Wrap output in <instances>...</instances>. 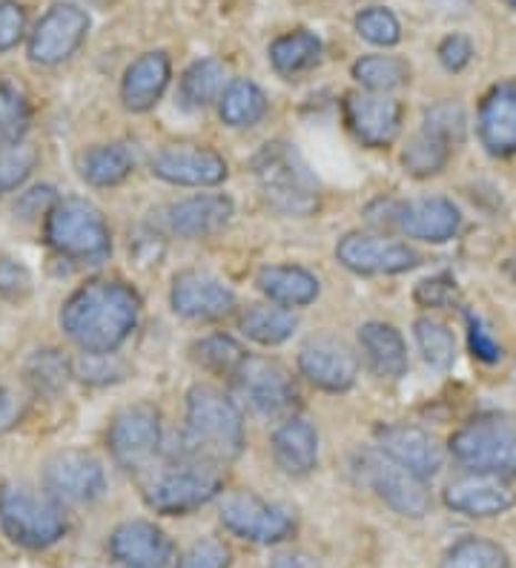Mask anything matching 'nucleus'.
I'll return each instance as SVG.
<instances>
[{"mask_svg":"<svg viewBox=\"0 0 516 568\" xmlns=\"http://www.w3.org/2000/svg\"><path fill=\"white\" fill-rule=\"evenodd\" d=\"M358 345L365 351L367 365L373 374L385 379H399L407 371V347L402 333L385 322H367L358 331Z\"/></svg>","mask_w":516,"mask_h":568,"instance_id":"obj_27","label":"nucleus"},{"mask_svg":"<svg viewBox=\"0 0 516 568\" xmlns=\"http://www.w3.org/2000/svg\"><path fill=\"white\" fill-rule=\"evenodd\" d=\"M221 488H224V479H221L213 465L195 463L155 479L146 488L144 499L155 514L179 517V514H190L195 508L206 506L210 499L219 497Z\"/></svg>","mask_w":516,"mask_h":568,"instance_id":"obj_7","label":"nucleus"},{"mask_svg":"<svg viewBox=\"0 0 516 568\" xmlns=\"http://www.w3.org/2000/svg\"><path fill=\"white\" fill-rule=\"evenodd\" d=\"M474 58V43L465 36H447L439 43V61L447 72H462Z\"/></svg>","mask_w":516,"mask_h":568,"instance_id":"obj_47","label":"nucleus"},{"mask_svg":"<svg viewBox=\"0 0 516 568\" xmlns=\"http://www.w3.org/2000/svg\"><path fill=\"white\" fill-rule=\"evenodd\" d=\"M264 202L282 215H310L318 207L316 184L287 144H267L253 161Z\"/></svg>","mask_w":516,"mask_h":568,"instance_id":"obj_4","label":"nucleus"},{"mask_svg":"<svg viewBox=\"0 0 516 568\" xmlns=\"http://www.w3.org/2000/svg\"><path fill=\"white\" fill-rule=\"evenodd\" d=\"M356 29L358 36L365 38V41L376 43V47H393V43H399L402 38V27L396 21V14L391 9L373 7L365 9V12L356 18Z\"/></svg>","mask_w":516,"mask_h":568,"instance_id":"obj_40","label":"nucleus"},{"mask_svg":"<svg viewBox=\"0 0 516 568\" xmlns=\"http://www.w3.org/2000/svg\"><path fill=\"white\" fill-rule=\"evenodd\" d=\"M161 448V416L152 405L124 408L110 425V450L118 465L135 471Z\"/></svg>","mask_w":516,"mask_h":568,"instance_id":"obj_11","label":"nucleus"},{"mask_svg":"<svg viewBox=\"0 0 516 568\" xmlns=\"http://www.w3.org/2000/svg\"><path fill=\"white\" fill-rule=\"evenodd\" d=\"M451 454L474 474L516 477V419L505 414H485L471 419L451 437Z\"/></svg>","mask_w":516,"mask_h":568,"instance_id":"obj_3","label":"nucleus"},{"mask_svg":"<svg viewBox=\"0 0 516 568\" xmlns=\"http://www.w3.org/2000/svg\"><path fill=\"white\" fill-rule=\"evenodd\" d=\"M479 139L490 155H516V81L496 83L482 98Z\"/></svg>","mask_w":516,"mask_h":568,"instance_id":"obj_24","label":"nucleus"},{"mask_svg":"<svg viewBox=\"0 0 516 568\" xmlns=\"http://www.w3.org/2000/svg\"><path fill=\"white\" fill-rule=\"evenodd\" d=\"M233 219V202L227 195H193L184 202H175L161 210V227L172 236L181 239H199L210 236L215 230Z\"/></svg>","mask_w":516,"mask_h":568,"instance_id":"obj_22","label":"nucleus"},{"mask_svg":"<svg viewBox=\"0 0 516 568\" xmlns=\"http://www.w3.org/2000/svg\"><path fill=\"white\" fill-rule=\"evenodd\" d=\"M445 506L465 517H499L516 506V494L514 488L505 486L503 477L474 474L445 488Z\"/></svg>","mask_w":516,"mask_h":568,"instance_id":"obj_23","label":"nucleus"},{"mask_svg":"<svg viewBox=\"0 0 516 568\" xmlns=\"http://www.w3.org/2000/svg\"><path fill=\"white\" fill-rule=\"evenodd\" d=\"M179 568H230V551L219 540H201L190 546Z\"/></svg>","mask_w":516,"mask_h":568,"instance_id":"obj_43","label":"nucleus"},{"mask_svg":"<svg viewBox=\"0 0 516 568\" xmlns=\"http://www.w3.org/2000/svg\"><path fill=\"white\" fill-rule=\"evenodd\" d=\"M344 121L365 146H387L402 132V104L378 92H351L344 98Z\"/></svg>","mask_w":516,"mask_h":568,"instance_id":"obj_14","label":"nucleus"},{"mask_svg":"<svg viewBox=\"0 0 516 568\" xmlns=\"http://www.w3.org/2000/svg\"><path fill=\"white\" fill-rule=\"evenodd\" d=\"M275 465L287 477H307L318 463L316 428L304 419H287L273 434Z\"/></svg>","mask_w":516,"mask_h":568,"instance_id":"obj_25","label":"nucleus"},{"mask_svg":"<svg viewBox=\"0 0 516 568\" xmlns=\"http://www.w3.org/2000/svg\"><path fill=\"white\" fill-rule=\"evenodd\" d=\"M224 63L219 58H204V61H195L190 70L181 78V104L186 110H201L210 101H215L224 87Z\"/></svg>","mask_w":516,"mask_h":568,"instance_id":"obj_30","label":"nucleus"},{"mask_svg":"<svg viewBox=\"0 0 516 568\" xmlns=\"http://www.w3.org/2000/svg\"><path fill=\"white\" fill-rule=\"evenodd\" d=\"M221 119L230 126H253L267 115V98L253 81H233L221 92Z\"/></svg>","mask_w":516,"mask_h":568,"instance_id":"obj_29","label":"nucleus"},{"mask_svg":"<svg viewBox=\"0 0 516 568\" xmlns=\"http://www.w3.org/2000/svg\"><path fill=\"white\" fill-rule=\"evenodd\" d=\"M87 29H90V18H87L83 9L72 7V3H58L34 27L32 41H29V55H32L34 63H43V67L67 61L83 43Z\"/></svg>","mask_w":516,"mask_h":568,"instance_id":"obj_13","label":"nucleus"},{"mask_svg":"<svg viewBox=\"0 0 516 568\" xmlns=\"http://www.w3.org/2000/svg\"><path fill=\"white\" fill-rule=\"evenodd\" d=\"M416 331V342H419V351L425 356L427 365L439 367V371H447V367L456 362V342L454 333L447 331L445 325L431 320H419L413 325Z\"/></svg>","mask_w":516,"mask_h":568,"instance_id":"obj_38","label":"nucleus"},{"mask_svg":"<svg viewBox=\"0 0 516 568\" xmlns=\"http://www.w3.org/2000/svg\"><path fill=\"white\" fill-rule=\"evenodd\" d=\"M34 161H38L34 146L21 141H0V195L21 187L34 170Z\"/></svg>","mask_w":516,"mask_h":568,"instance_id":"obj_39","label":"nucleus"},{"mask_svg":"<svg viewBox=\"0 0 516 568\" xmlns=\"http://www.w3.org/2000/svg\"><path fill=\"white\" fill-rule=\"evenodd\" d=\"M110 555L127 568H170L175 546L159 526L132 520L112 531Z\"/></svg>","mask_w":516,"mask_h":568,"instance_id":"obj_19","label":"nucleus"},{"mask_svg":"<svg viewBox=\"0 0 516 568\" xmlns=\"http://www.w3.org/2000/svg\"><path fill=\"white\" fill-rule=\"evenodd\" d=\"M362 474H365L367 486L376 491V497L385 499L387 506L402 517H425L434 506L425 479L407 471L405 465H399L382 450L362 457Z\"/></svg>","mask_w":516,"mask_h":568,"instance_id":"obj_8","label":"nucleus"},{"mask_svg":"<svg viewBox=\"0 0 516 568\" xmlns=\"http://www.w3.org/2000/svg\"><path fill=\"white\" fill-rule=\"evenodd\" d=\"M299 371L310 385L331 394H342L356 385L358 359L338 339H310L299 354Z\"/></svg>","mask_w":516,"mask_h":568,"instance_id":"obj_16","label":"nucleus"},{"mask_svg":"<svg viewBox=\"0 0 516 568\" xmlns=\"http://www.w3.org/2000/svg\"><path fill=\"white\" fill-rule=\"evenodd\" d=\"M29 276L21 264L12 262V258H0V293H21L27 291Z\"/></svg>","mask_w":516,"mask_h":568,"instance_id":"obj_48","label":"nucleus"},{"mask_svg":"<svg viewBox=\"0 0 516 568\" xmlns=\"http://www.w3.org/2000/svg\"><path fill=\"white\" fill-rule=\"evenodd\" d=\"M152 173L181 187H215L227 179V161L206 146H166L152 159Z\"/></svg>","mask_w":516,"mask_h":568,"instance_id":"obj_18","label":"nucleus"},{"mask_svg":"<svg viewBox=\"0 0 516 568\" xmlns=\"http://www.w3.org/2000/svg\"><path fill=\"white\" fill-rule=\"evenodd\" d=\"M34 365H38V376H34V379L41 382V385H52V388H58V385L63 382V365L58 356L41 354L38 359H34Z\"/></svg>","mask_w":516,"mask_h":568,"instance_id":"obj_49","label":"nucleus"},{"mask_svg":"<svg viewBox=\"0 0 516 568\" xmlns=\"http://www.w3.org/2000/svg\"><path fill=\"white\" fill-rule=\"evenodd\" d=\"M47 488L55 499L63 503H90L101 497L103 491V468L95 457L81 454V450H67L58 454L47 465Z\"/></svg>","mask_w":516,"mask_h":568,"instance_id":"obj_20","label":"nucleus"},{"mask_svg":"<svg viewBox=\"0 0 516 568\" xmlns=\"http://www.w3.org/2000/svg\"><path fill=\"white\" fill-rule=\"evenodd\" d=\"M83 179L95 184V187H112V184H121L127 175L132 173V155L127 146H95L90 153L83 155L81 161Z\"/></svg>","mask_w":516,"mask_h":568,"instance_id":"obj_33","label":"nucleus"},{"mask_svg":"<svg viewBox=\"0 0 516 568\" xmlns=\"http://www.w3.org/2000/svg\"><path fill=\"white\" fill-rule=\"evenodd\" d=\"M241 331H244L247 339L259 342V345H282L296 331V316L284 311V307L255 305L241 316Z\"/></svg>","mask_w":516,"mask_h":568,"instance_id":"obj_31","label":"nucleus"},{"mask_svg":"<svg viewBox=\"0 0 516 568\" xmlns=\"http://www.w3.org/2000/svg\"><path fill=\"white\" fill-rule=\"evenodd\" d=\"M465 322H468V342H471V354L476 356L479 362H494L503 359V347L496 345V339L490 336V331L479 322V316L474 313H465Z\"/></svg>","mask_w":516,"mask_h":568,"instance_id":"obj_44","label":"nucleus"},{"mask_svg":"<svg viewBox=\"0 0 516 568\" xmlns=\"http://www.w3.org/2000/svg\"><path fill=\"white\" fill-rule=\"evenodd\" d=\"M447 159H451V144L427 130H422L419 135H413V139L407 141L405 153H402V164H405L407 173L416 175V179H427V175L442 173Z\"/></svg>","mask_w":516,"mask_h":568,"instance_id":"obj_34","label":"nucleus"},{"mask_svg":"<svg viewBox=\"0 0 516 568\" xmlns=\"http://www.w3.org/2000/svg\"><path fill=\"white\" fill-rule=\"evenodd\" d=\"M221 526L255 546H275L287 540L296 523L284 508L264 503L255 494H230L221 503Z\"/></svg>","mask_w":516,"mask_h":568,"instance_id":"obj_9","label":"nucleus"},{"mask_svg":"<svg viewBox=\"0 0 516 568\" xmlns=\"http://www.w3.org/2000/svg\"><path fill=\"white\" fill-rule=\"evenodd\" d=\"M14 419H18V403H14L9 390H0V430L9 428Z\"/></svg>","mask_w":516,"mask_h":568,"instance_id":"obj_50","label":"nucleus"},{"mask_svg":"<svg viewBox=\"0 0 516 568\" xmlns=\"http://www.w3.org/2000/svg\"><path fill=\"white\" fill-rule=\"evenodd\" d=\"M235 388L262 416H282L296 405V385L282 365L267 359H244L235 371Z\"/></svg>","mask_w":516,"mask_h":568,"instance_id":"obj_12","label":"nucleus"},{"mask_svg":"<svg viewBox=\"0 0 516 568\" xmlns=\"http://www.w3.org/2000/svg\"><path fill=\"white\" fill-rule=\"evenodd\" d=\"M0 526L9 540L23 548L55 546L67 531V520L55 506L14 486L0 488Z\"/></svg>","mask_w":516,"mask_h":568,"instance_id":"obj_6","label":"nucleus"},{"mask_svg":"<svg viewBox=\"0 0 516 568\" xmlns=\"http://www.w3.org/2000/svg\"><path fill=\"white\" fill-rule=\"evenodd\" d=\"M241 448H244V423L233 399L210 385H195L186 394V457L210 465L233 463Z\"/></svg>","mask_w":516,"mask_h":568,"instance_id":"obj_2","label":"nucleus"},{"mask_svg":"<svg viewBox=\"0 0 516 568\" xmlns=\"http://www.w3.org/2000/svg\"><path fill=\"white\" fill-rule=\"evenodd\" d=\"M376 443L382 454L405 465L416 477L431 479L442 468V448L427 430L413 425H385L376 430Z\"/></svg>","mask_w":516,"mask_h":568,"instance_id":"obj_21","label":"nucleus"},{"mask_svg":"<svg viewBox=\"0 0 516 568\" xmlns=\"http://www.w3.org/2000/svg\"><path fill=\"white\" fill-rule=\"evenodd\" d=\"M166 83H170V58L164 52H146L127 70L124 87H121L124 104L132 112L152 110L164 95Z\"/></svg>","mask_w":516,"mask_h":568,"instance_id":"obj_26","label":"nucleus"},{"mask_svg":"<svg viewBox=\"0 0 516 568\" xmlns=\"http://www.w3.org/2000/svg\"><path fill=\"white\" fill-rule=\"evenodd\" d=\"M439 568H510L508 551L499 542L482 540V537H465L447 548Z\"/></svg>","mask_w":516,"mask_h":568,"instance_id":"obj_36","label":"nucleus"},{"mask_svg":"<svg viewBox=\"0 0 516 568\" xmlns=\"http://www.w3.org/2000/svg\"><path fill=\"white\" fill-rule=\"evenodd\" d=\"M270 568H318L316 560H310L307 555H282L275 557Z\"/></svg>","mask_w":516,"mask_h":568,"instance_id":"obj_51","label":"nucleus"},{"mask_svg":"<svg viewBox=\"0 0 516 568\" xmlns=\"http://www.w3.org/2000/svg\"><path fill=\"white\" fill-rule=\"evenodd\" d=\"M135 291L121 282H90L69 296L61 325L87 354H112L138 322Z\"/></svg>","mask_w":516,"mask_h":568,"instance_id":"obj_1","label":"nucleus"},{"mask_svg":"<svg viewBox=\"0 0 516 568\" xmlns=\"http://www.w3.org/2000/svg\"><path fill=\"white\" fill-rule=\"evenodd\" d=\"M23 27H27L23 9L12 3V0H3L0 3V52H7V49H12L14 43L21 41Z\"/></svg>","mask_w":516,"mask_h":568,"instance_id":"obj_46","label":"nucleus"},{"mask_svg":"<svg viewBox=\"0 0 516 568\" xmlns=\"http://www.w3.org/2000/svg\"><path fill=\"white\" fill-rule=\"evenodd\" d=\"M47 242L61 256L98 262L110 253V230L103 215L81 199L58 202L47 215Z\"/></svg>","mask_w":516,"mask_h":568,"instance_id":"obj_5","label":"nucleus"},{"mask_svg":"<svg viewBox=\"0 0 516 568\" xmlns=\"http://www.w3.org/2000/svg\"><path fill=\"white\" fill-rule=\"evenodd\" d=\"M387 224L419 242L442 244L456 236L462 224L459 210L447 199H419V202L407 204H385Z\"/></svg>","mask_w":516,"mask_h":568,"instance_id":"obj_15","label":"nucleus"},{"mask_svg":"<svg viewBox=\"0 0 516 568\" xmlns=\"http://www.w3.org/2000/svg\"><path fill=\"white\" fill-rule=\"evenodd\" d=\"M336 256L347 271L362 273V276H396L419 264V253L407 244L365 236V233L344 236L336 247Z\"/></svg>","mask_w":516,"mask_h":568,"instance_id":"obj_10","label":"nucleus"},{"mask_svg":"<svg viewBox=\"0 0 516 568\" xmlns=\"http://www.w3.org/2000/svg\"><path fill=\"white\" fill-rule=\"evenodd\" d=\"M505 3H508V7H514V9H516V0H505Z\"/></svg>","mask_w":516,"mask_h":568,"instance_id":"obj_52","label":"nucleus"},{"mask_svg":"<svg viewBox=\"0 0 516 568\" xmlns=\"http://www.w3.org/2000/svg\"><path fill=\"white\" fill-rule=\"evenodd\" d=\"M318 55H322V41L313 32H293L270 47V61H273L275 72H282V75H299V72L310 70Z\"/></svg>","mask_w":516,"mask_h":568,"instance_id":"obj_32","label":"nucleus"},{"mask_svg":"<svg viewBox=\"0 0 516 568\" xmlns=\"http://www.w3.org/2000/svg\"><path fill=\"white\" fill-rule=\"evenodd\" d=\"M172 307L184 320H221L233 313L235 293L204 271H184L172 282Z\"/></svg>","mask_w":516,"mask_h":568,"instance_id":"obj_17","label":"nucleus"},{"mask_svg":"<svg viewBox=\"0 0 516 568\" xmlns=\"http://www.w3.org/2000/svg\"><path fill=\"white\" fill-rule=\"evenodd\" d=\"M465 124H468L465 121V110L459 104H454V101H442L434 110H427L425 115V130L439 135L447 144H459L465 139Z\"/></svg>","mask_w":516,"mask_h":568,"instance_id":"obj_42","label":"nucleus"},{"mask_svg":"<svg viewBox=\"0 0 516 568\" xmlns=\"http://www.w3.org/2000/svg\"><path fill=\"white\" fill-rule=\"evenodd\" d=\"M29 110L21 92L0 81V141H18L27 132Z\"/></svg>","mask_w":516,"mask_h":568,"instance_id":"obj_41","label":"nucleus"},{"mask_svg":"<svg viewBox=\"0 0 516 568\" xmlns=\"http://www.w3.org/2000/svg\"><path fill=\"white\" fill-rule=\"evenodd\" d=\"M407 75H411L407 63L393 55H367L353 63V78L365 90L378 92V95H385V92L402 87L407 81Z\"/></svg>","mask_w":516,"mask_h":568,"instance_id":"obj_35","label":"nucleus"},{"mask_svg":"<svg viewBox=\"0 0 516 568\" xmlns=\"http://www.w3.org/2000/svg\"><path fill=\"white\" fill-rule=\"evenodd\" d=\"M413 296H416L422 307H445L456 298V282L447 273H442V276L425 278V282L416 284Z\"/></svg>","mask_w":516,"mask_h":568,"instance_id":"obj_45","label":"nucleus"},{"mask_svg":"<svg viewBox=\"0 0 516 568\" xmlns=\"http://www.w3.org/2000/svg\"><path fill=\"white\" fill-rule=\"evenodd\" d=\"M195 359L206 367V371H213V374H227L235 376L247 354H244V347L227 336V333H213V336H204L201 342H195L193 347Z\"/></svg>","mask_w":516,"mask_h":568,"instance_id":"obj_37","label":"nucleus"},{"mask_svg":"<svg viewBox=\"0 0 516 568\" xmlns=\"http://www.w3.org/2000/svg\"><path fill=\"white\" fill-rule=\"evenodd\" d=\"M255 284H259V291L264 296L284 307H304L310 302H316L318 296V278L304 271V267H290V264L262 267L259 276H255Z\"/></svg>","mask_w":516,"mask_h":568,"instance_id":"obj_28","label":"nucleus"}]
</instances>
